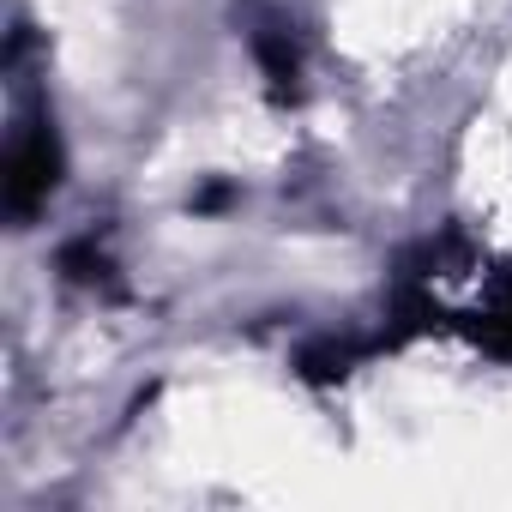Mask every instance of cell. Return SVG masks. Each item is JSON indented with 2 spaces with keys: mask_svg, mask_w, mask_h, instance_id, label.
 I'll return each instance as SVG.
<instances>
[{
  "mask_svg": "<svg viewBox=\"0 0 512 512\" xmlns=\"http://www.w3.org/2000/svg\"><path fill=\"white\" fill-rule=\"evenodd\" d=\"M55 187H61V139H55L49 115H31L13 133V151H7V211L31 217Z\"/></svg>",
  "mask_w": 512,
  "mask_h": 512,
  "instance_id": "6da1fadb",
  "label": "cell"
},
{
  "mask_svg": "<svg viewBox=\"0 0 512 512\" xmlns=\"http://www.w3.org/2000/svg\"><path fill=\"white\" fill-rule=\"evenodd\" d=\"M253 55H260V73H266V85L278 91V97H296V43H290V31L284 25H266V31H253Z\"/></svg>",
  "mask_w": 512,
  "mask_h": 512,
  "instance_id": "7a4b0ae2",
  "label": "cell"
},
{
  "mask_svg": "<svg viewBox=\"0 0 512 512\" xmlns=\"http://www.w3.org/2000/svg\"><path fill=\"white\" fill-rule=\"evenodd\" d=\"M350 362H356L350 344H314V350L302 356V374H308V380H344Z\"/></svg>",
  "mask_w": 512,
  "mask_h": 512,
  "instance_id": "3957f363",
  "label": "cell"
},
{
  "mask_svg": "<svg viewBox=\"0 0 512 512\" xmlns=\"http://www.w3.org/2000/svg\"><path fill=\"white\" fill-rule=\"evenodd\" d=\"M482 344H488V350H500V356H512V284H506L500 308L488 314V326H482Z\"/></svg>",
  "mask_w": 512,
  "mask_h": 512,
  "instance_id": "277c9868",
  "label": "cell"
},
{
  "mask_svg": "<svg viewBox=\"0 0 512 512\" xmlns=\"http://www.w3.org/2000/svg\"><path fill=\"white\" fill-rule=\"evenodd\" d=\"M61 266H67L73 278H85V284H91V278H109V260H103V253H97L91 241H79V247H67V253H61Z\"/></svg>",
  "mask_w": 512,
  "mask_h": 512,
  "instance_id": "5b68a950",
  "label": "cell"
}]
</instances>
